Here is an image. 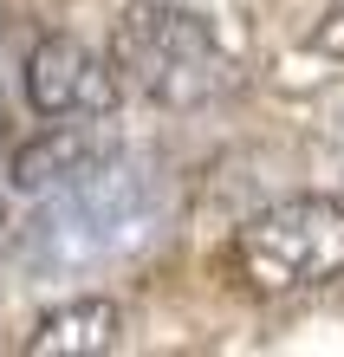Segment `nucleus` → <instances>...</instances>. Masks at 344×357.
I'll return each mask as SVG.
<instances>
[{"label": "nucleus", "instance_id": "f257e3e1", "mask_svg": "<svg viewBox=\"0 0 344 357\" xmlns=\"http://www.w3.org/2000/svg\"><path fill=\"white\" fill-rule=\"evenodd\" d=\"M156 221H163V182L130 156H104L91 176L39 195V215H27V227L13 234V266L33 280L91 273L143 247Z\"/></svg>", "mask_w": 344, "mask_h": 357}, {"label": "nucleus", "instance_id": "f03ea898", "mask_svg": "<svg viewBox=\"0 0 344 357\" xmlns=\"http://www.w3.org/2000/svg\"><path fill=\"white\" fill-rule=\"evenodd\" d=\"M111 59L124 85H137L163 111H202L208 98L234 85V59L214 20L182 7V0H137L111 26Z\"/></svg>", "mask_w": 344, "mask_h": 357}, {"label": "nucleus", "instance_id": "7ed1b4c3", "mask_svg": "<svg viewBox=\"0 0 344 357\" xmlns=\"http://www.w3.org/2000/svg\"><path fill=\"white\" fill-rule=\"evenodd\" d=\"M234 280L260 299H292L344 280V202L338 195H286L260 208L227 247Z\"/></svg>", "mask_w": 344, "mask_h": 357}, {"label": "nucleus", "instance_id": "20e7f679", "mask_svg": "<svg viewBox=\"0 0 344 357\" xmlns=\"http://www.w3.org/2000/svg\"><path fill=\"white\" fill-rule=\"evenodd\" d=\"M20 85H27V104L46 123H78V117H111L117 111V91H124V72L117 59L91 52L84 39H39L20 66Z\"/></svg>", "mask_w": 344, "mask_h": 357}, {"label": "nucleus", "instance_id": "39448f33", "mask_svg": "<svg viewBox=\"0 0 344 357\" xmlns=\"http://www.w3.org/2000/svg\"><path fill=\"white\" fill-rule=\"evenodd\" d=\"M104 156H111V150H104L91 130H72V123H46L39 137H27V143L13 150L7 182L20 188V195H52V188H66V182H78V176H91Z\"/></svg>", "mask_w": 344, "mask_h": 357}, {"label": "nucleus", "instance_id": "423d86ee", "mask_svg": "<svg viewBox=\"0 0 344 357\" xmlns=\"http://www.w3.org/2000/svg\"><path fill=\"white\" fill-rule=\"evenodd\" d=\"M117 338H124V312L98 292H84V299H59L27 331L20 351L27 357H91V351H117Z\"/></svg>", "mask_w": 344, "mask_h": 357}, {"label": "nucleus", "instance_id": "0eeeda50", "mask_svg": "<svg viewBox=\"0 0 344 357\" xmlns=\"http://www.w3.org/2000/svg\"><path fill=\"white\" fill-rule=\"evenodd\" d=\"M338 7H344V0H338Z\"/></svg>", "mask_w": 344, "mask_h": 357}]
</instances>
